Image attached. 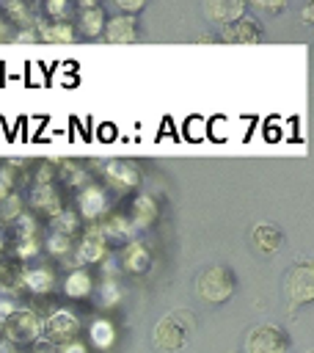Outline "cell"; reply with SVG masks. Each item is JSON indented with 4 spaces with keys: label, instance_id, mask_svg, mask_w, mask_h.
Listing matches in <instances>:
<instances>
[{
    "label": "cell",
    "instance_id": "obj_1",
    "mask_svg": "<svg viewBox=\"0 0 314 353\" xmlns=\"http://www.w3.org/2000/svg\"><path fill=\"white\" fill-rule=\"evenodd\" d=\"M234 287H237V279H234V273H231L226 265H209V268H204V270L198 273V279H196L198 295H201L204 301H212V303L226 301V298L234 292Z\"/></svg>",
    "mask_w": 314,
    "mask_h": 353
},
{
    "label": "cell",
    "instance_id": "obj_2",
    "mask_svg": "<svg viewBox=\"0 0 314 353\" xmlns=\"http://www.w3.org/2000/svg\"><path fill=\"white\" fill-rule=\"evenodd\" d=\"M187 336H190V325H187V320H185L179 312L160 317V323L154 325V345H157V350H163V353H176V350H182V347L187 345Z\"/></svg>",
    "mask_w": 314,
    "mask_h": 353
},
{
    "label": "cell",
    "instance_id": "obj_3",
    "mask_svg": "<svg viewBox=\"0 0 314 353\" xmlns=\"http://www.w3.org/2000/svg\"><path fill=\"white\" fill-rule=\"evenodd\" d=\"M289 334L281 325L262 323L248 334V353H286Z\"/></svg>",
    "mask_w": 314,
    "mask_h": 353
},
{
    "label": "cell",
    "instance_id": "obj_4",
    "mask_svg": "<svg viewBox=\"0 0 314 353\" xmlns=\"http://www.w3.org/2000/svg\"><path fill=\"white\" fill-rule=\"evenodd\" d=\"M286 290L295 303H308L314 298V270L311 262H297L286 276Z\"/></svg>",
    "mask_w": 314,
    "mask_h": 353
},
{
    "label": "cell",
    "instance_id": "obj_5",
    "mask_svg": "<svg viewBox=\"0 0 314 353\" xmlns=\"http://www.w3.org/2000/svg\"><path fill=\"white\" fill-rule=\"evenodd\" d=\"M259 36H262V25L251 17H240L229 25H223V30H220V39L229 44H248V41H256Z\"/></svg>",
    "mask_w": 314,
    "mask_h": 353
},
{
    "label": "cell",
    "instance_id": "obj_6",
    "mask_svg": "<svg viewBox=\"0 0 314 353\" xmlns=\"http://www.w3.org/2000/svg\"><path fill=\"white\" fill-rule=\"evenodd\" d=\"M44 331H47V339L52 345H69L74 339V334H77V317L69 314V312H55L47 320Z\"/></svg>",
    "mask_w": 314,
    "mask_h": 353
},
{
    "label": "cell",
    "instance_id": "obj_7",
    "mask_svg": "<svg viewBox=\"0 0 314 353\" xmlns=\"http://www.w3.org/2000/svg\"><path fill=\"white\" fill-rule=\"evenodd\" d=\"M204 14H207V19L218 22V25H229V22H234L245 14V3H240V0H212V3H204Z\"/></svg>",
    "mask_w": 314,
    "mask_h": 353
},
{
    "label": "cell",
    "instance_id": "obj_8",
    "mask_svg": "<svg viewBox=\"0 0 314 353\" xmlns=\"http://www.w3.org/2000/svg\"><path fill=\"white\" fill-rule=\"evenodd\" d=\"M6 331H8L11 339L28 342V339H33L39 334V317L33 312H14L11 320L6 323Z\"/></svg>",
    "mask_w": 314,
    "mask_h": 353
},
{
    "label": "cell",
    "instance_id": "obj_9",
    "mask_svg": "<svg viewBox=\"0 0 314 353\" xmlns=\"http://www.w3.org/2000/svg\"><path fill=\"white\" fill-rule=\"evenodd\" d=\"M251 243H253L256 251H262V254H273V251L281 248L284 234H281L273 223H259V226L251 232Z\"/></svg>",
    "mask_w": 314,
    "mask_h": 353
},
{
    "label": "cell",
    "instance_id": "obj_10",
    "mask_svg": "<svg viewBox=\"0 0 314 353\" xmlns=\"http://www.w3.org/2000/svg\"><path fill=\"white\" fill-rule=\"evenodd\" d=\"M102 25H105V11L96 3L85 0L80 6V30L85 36H96V33H102Z\"/></svg>",
    "mask_w": 314,
    "mask_h": 353
},
{
    "label": "cell",
    "instance_id": "obj_11",
    "mask_svg": "<svg viewBox=\"0 0 314 353\" xmlns=\"http://www.w3.org/2000/svg\"><path fill=\"white\" fill-rule=\"evenodd\" d=\"M138 39V30H135V19L129 17H116L107 22V41H116V44H129Z\"/></svg>",
    "mask_w": 314,
    "mask_h": 353
},
{
    "label": "cell",
    "instance_id": "obj_12",
    "mask_svg": "<svg viewBox=\"0 0 314 353\" xmlns=\"http://www.w3.org/2000/svg\"><path fill=\"white\" fill-rule=\"evenodd\" d=\"M107 176H110L116 185H124V188H132V185H138V179H140L138 168H135L129 160H113V163L107 165Z\"/></svg>",
    "mask_w": 314,
    "mask_h": 353
},
{
    "label": "cell",
    "instance_id": "obj_13",
    "mask_svg": "<svg viewBox=\"0 0 314 353\" xmlns=\"http://www.w3.org/2000/svg\"><path fill=\"white\" fill-rule=\"evenodd\" d=\"M102 254H105V243H102V234L94 229V232L85 234V240H83V245H80V256L88 259V262H96Z\"/></svg>",
    "mask_w": 314,
    "mask_h": 353
},
{
    "label": "cell",
    "instance_id": "obj_14",
    "mask_svg": "<svg viewBox=\"0 0 314 353\" xmlns=\"http://www.w3.org/2000/svg\"><path fill=\"white\" fill-rule=\"evenodd\" d=\"M41 36L47 41H72L74 39V28L66 25V22H50V25H41Z\"/></svg>",
    "mask_w": 314,
    "mask_h": 353
},
{
    "label": "cell",
    "instance_id": "obj_15",
    "mask_svg": "<svg viewBox=\"0 0 314 353\" xmlns=\"http://www.w3.org/2000/svg\"><path fill=\"white\" fill-rule=\"evenodd\" d=\"M124 262H127V268L129 270H146L149 268V251L143 248V245H129L127 251H124Z\"/></svg>",
    "mask_w": 314,
    "mask_h": 353
},
{
    "label": "cell",
    "instance_id": "obj_16",
    "mask_svg": "<svg viewBox=\"0 0 314 353\" xmlns=\"http://www.w3.org/2000/svg\"><path fill=\"white\" fill-rule=\"evenodd\" d=\"M28 284H30L33 290L44 292V290H50V284H52V273H47V270H41V268H36L33 273H28Z\"/></svg>",
    "mask_w": 314,
    "mask_h": 353
},
{
    "label": "cell",
    "instance_id": "obj_17",
    "mask_svg": "<svg viewBox=\"0 0 314 353\" xmlns=\"http://www.w3.org/2000/svg\"><path fill=\"white\" fill-rule=\"evenodd\" d=\"M88 287H91V281H88V276H85V273H74V276L66 281L69 295H85V292H88Z\"/></svg>",
    "mask_w": 314,
    "mask_h": 353
},
{
    "label": "cell",
    "instance_id": "obj_18",
    "mask_svg": "<svg viewBox=\"0 0 314 353\" xmlns=\"http://www.w3.org/2000/svg\"><path fill=\"white\" fill-rule=\"evenodd\" d=\"M204 135H207V119H193V121L185 124V138L198 141V138H204Z\"/></svg>",
    "mask_w": 314,
    "mask_h": 353
},
{
    "label": "cell",
    "instance_id": "obj_19",
    "mask_svg": "<svg viewBox=\"0 0 314 353\" xmlns=\"http://www.w3.org/2000/svg\"><path fill=\"white\" fill-rule=\"evenodd\" d=\"M47 11H50L52 17H61V14L69 11V6H66L63 0H50V3H47Z\"/></svg>",
    "mask_w": 314,
    "mask_h": 353
},
{
    "label": "cell",
    "instance_id": "obj_20",
    "mask_svg": "<svg viewBox=\"0 0 314 353\" xmlns=\"http://www.w3.org/2000/svg\"><path fill=\"white\" fill-rule=\"evenodd\" d=\"M259 8H262V11H267V14H281V11H284V3H275V0H262V3H259Z\"/></svg>",
    "mask_w": 314,
    "mask_h": 353
},
{
    "label": "cell",
    "instance_id": "obj_21",
    "mask_svg": "<svg viewBox=\"0 0 314 353\" xmlns=\"http://www.w3.org/2000/svg\"><path fill=\"white\" fill-rule=\"evenodd\" d=\"M118 6H121V8H127V11H135V8H140L143 3H140V0H121Z\"/></svg>",
    "mask_w": 314,
    "mask_h": 353
},
{
    "label": "cell",
    "instance_id": "obj_22",
    "mask_svg": "<svg viewBox=\"0 0 314 353\" xmlns=\"http://www.w3.org/2000/svg\"><path fill=\"white\" fill-rule=\"evenodd\" d=\"M113 132H116V130H113L110 124H105V127H99V138H102V141H110V138H113Z\"/></svg>",
    "mask_w": 314,
    "mask_h": 353
},
{
    "label": "cell",
    "instance_id": "obj_23",
    "mask_svg": "<svg viewBox=\"0 0 314 353\" xmlns=\"http://www.w3.org/2000/svg\"><path fill=\"white\" fill-rule=\"evenodd\" d=\"M63 353H85V347H83V345H77V342H69Z\"/></svg>",
    "mask_w": 314,
    "mask_h": 353
},
{
    "label": "cell",
    "instance_id": "obj_24",
    "mask_svg": "<svg viewBox=\"0 0 314 353\" xmlns=\"http://www.w3.org/2000/svg\"><path fill=\"white\" fill-rule=\"evenodd\" d=\"M303 17H306V19L311 22V17H314V8H311V6H306V11H303Z\"/></svg>",
    "mask_w": 314,
    "mask_h": 353
}]
</instances>
